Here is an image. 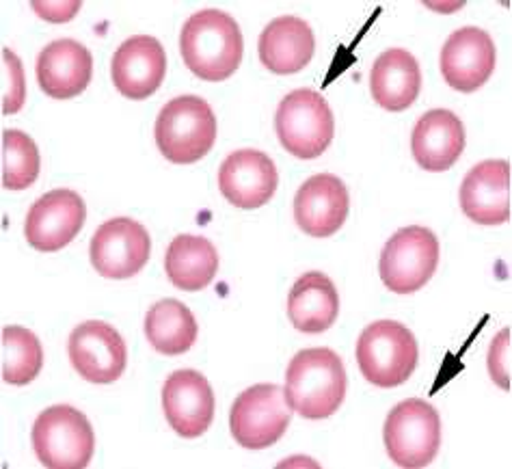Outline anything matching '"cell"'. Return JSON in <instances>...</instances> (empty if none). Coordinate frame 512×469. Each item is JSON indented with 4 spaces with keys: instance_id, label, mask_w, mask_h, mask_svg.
Here are the masks:
<instances>
[{
    "instance_id": "cell-1",
    "label": "cell",
    "mask_w": 512,
    "mask_h": 469,
    "mask_svg": "<svg viewBox=\"0 0 512 469\" xmlns=\"http://www.w3.org/2000/svg\"><path fill=\"white\" fill-rule=\"evenodd\" d=\"M242 33L225 11L204 9L186 20L180 35L182 59L197 78L221 83L234 76L242 61Z\"/></svg>"
},
{
    "instance_id": "cell-2",
    "label": "cell",
    "mask_w": 512,
    "mask_h": 469,
    "mask_svg": "<svg viewBox=\"0 0 512 469\" xmlns=\"http://www.w3.org/2000/svg\"><path fill=\"white\" fill-rule=\"evenodd\" d=\"M284 392L290 409L303 418H331L346 396V372L340 355L322 346L299 351L288 366Z\"/></svg>"
},
{
    "instance_id": "cell-3",
    "label": "cell",
    "mask_w": 512,
    "mask_h": 469,
    "mask_svg": "<svg viewBox=\"0 0 512 469\" xmlns=\"http://www.w3.org/2000/svg\"><path fill=\"white\" fill-rule=\"evenodd\" d=\"M154 139L169 163L193 165L217 141V117L204 98L178 96L160 109Z\"/></svg>"
},
{
    "instance_id": "cell-4",
    "label": "cell",
    "mask_w": 512,
    "mask_h": 469,
    "mask_svg": "<svg viewBox=\"0 0 512 469\" xmlns=\"http://www.w3.org/2000/svg\"><path fill=\"white\" fill-rule=\"evenodd\" d=\"M415 335L396 320H379L361 331L357 342V364L366 381L394 390L407 383L417 368Z\"/></svg>"
},
{
    "instance_id": "cell-5",
    "label": "cell",
    "mask_w": 512,
    "mask_h": 469,
    "mask_svg": "<svg viewBox=\"0 0 512 469\" xmlns=\"http://www.w3.org/2000/svg\"><path fill=\"white\" fill-rule=\"evenodd\" d=\"M33 450L48 469H85L96 450V435L85 413L70 405H55L37 415Z\"/></svg>"
},
{
    "instance_id": "cell-6",
    "label": "cell",
    "mask_w": 512,
    "mask_h": 469,
    "mask_svg": "<svg viewBox=\"0 0 512 469\" xmlns=\"http://www.w3.org/2000/svg\"><path fill=\"white\" fill-rule=\"evenodd\" d=\"M389 459L404 469H420L435 461L441 448L437 409L422 398H407L389 411L383 426Z\"/></svg>"
},
{
    "instance_id": "cell-7",
    "label": "cell",
    "mask_w": 512,
    "mask_h": 469,
    "mask_svg": "<svg viewBox=\"0 0 512 469\" xmlns=\"http://www.w3.org/2000/svg\"><path fill=\"white\" fill-rule=\"evenodd\" d=\"M275 130L281 147L301 160L327 152L335 134L331 106L312 89H296L279 102Z\"/></svg>"
},
{
    "instance_id": "cell-8",
    "label": "cell",
    "mask_w": 512,
    "mask_h": 469,
    "mask_svg": "<svg viewBox=\"0 0 512 469\" xmlns=\"http://www.w3.org/2000/svg\"><path fill=\"white\" fill-rule=\"evenodd\" d=\"M292 409L279 385L260 383L242 392L229 411L232 437L242 448L264 450L286 435Z\"/></svg>"
},
{
    "instance_id": "cell-9",
    "label": "cell",
    "mask_w": 512,
    "mask_h": 469,
    "mask_svg": "<svg viewBox=\"0 0 512 469\" xmlns=\"http://www.w3.org/2000/svg\"><path fill=\"white\" fill-rule=\"evenodd\" d=\"M439 264V240L422 225H409L387 240L379 260L385 288L396 294H413L424 288Z\"/></svg>"
},
{
    "instance_id": "cell-10",
    "label": "cell",
    "mask_w": 512,
    "mask_h": 469,
    "mask_svg": "<svg viewBox=\"0 0 512 469\" xmlns=\"http://www.w3.org/2000/svg\"><path fill=\"white\" fill-rule=\"evenodd\" d=\"M152 238L145 227L128 217L102 223L91 238L89 258L106 279H130L150 260Z\"/></svg>"
},
{
    "instance_id": "cell-11",
    "label": "cell",
    "mask_w": 512,
    "mask_h": 469,
    "mask_svg": "<svg viewBox=\"0 0 512 469\" xmlns=\"http://www.w3.org/2000/svg\"><path fill=\"white\" fill-rule=\"evenodd\" d=\"M87 219L85 201L70 189H55L44 193L26 214L24 236L26 243L39 253H55L83 230Z\"/></svg>"
},
{
    "instance_id": "cell-12",
    "label": "cell",
    "mask_w": 512,
    "mask_h": 469,
    "mask_svg": "<svg viewBox=\"0 0 512 469\" xmlns=\"http://www.w3.org/2000/svg\"><path fill=\"white\" fill-rule=\"evenodd\" d=\"M67 355L80 377L96 385L115 383L128 364L124 338L102 320H87L78 325L67 342Z\"/></svg>"
},
{
    "instance_id": "cell-13",
    "label": "cell",
    "mask_w": 512,
    "mask_h": 469,
    "mask_svg": "<svg viewBox=\"0 0 512 469\" xmlns=\"http://www.w3.org/2000/svg\"><path fill=\"white\" fill-rule=\"evenodd\" d=\"M167 52L152 35H134L121 44L111 61L113 85L128 100H147L163 85Z\"/></svg>"
},
{
    "instance_id": "cell-14",
    "label": "cell",
    "mask_w": 512,
    "mask_h": 469,
    "mask_svg": "<svg viewBox=\"0 0 512 469\" xmlns=\"http://www.w3.org/2000/svg\"><path fill=\"white\" fill-rule=\"evenodd\" d=\"M497 52L487 31L465 26L454 31L441 48V74L448 85L461 93L478 91L495 70Z\"/></svg>"
},
{
    "instance_id": "cell-15",
    "label": "cell",
    "mask_w": 512,
    "mask_h": 469,
    "mask_svg": "<svg viewBox=\"0 0 512 469\" xmlns=\"http://www.w3.org/2000/svg\"><path fill=\"white\" fill-rule=\"evenodd\" d=\"M163 411L180 437L197 439L214 420V392L197 370H175L163 387Z\"/></svg>"
},
{
    "instance_id": "cell-16",
    "label": "cell",
    "mask_w": 512,
    "mask_h": 469,
    "mask_svg": "<svg viewBox=\"0 0 512 469\" xmlns=\"http://www.w3.org/2000/svg\"><path fill=\"white\" fill-rule=\"evenodd\" d=\"M277 167L260 150L232 152L219 169V189L229 204L242 210L266 206L277 191Z\"/></svg>"
},
{
    "instance_id": "cell-17",
    "label": "cell",
    "mask_w": 512,
    "mask_h": 469,
    "mask_svg": "<svg viewBox=\"0 0 512 469\" xmlns=\"http://www.w3.org/2000/svg\"><path fill=\"white\" fill-rule=\"evenodd\" d=\"M348 206L350 199L344 182L331 173H318L296 193L294 219L307 236L329 238L342 230Z\"/></svg>"
},
{
    "instance_id": "cell-18",
    "label": "cell",
    "mask_w": 512,
    "mask_h": 469,
    "mask_svg": "<svg viewBox=\"0 0 512 469\" xmlns=\"http://www.w3.org/2000/svg\"><path fill=\"white\" fill-rule=\"evenodd\" d=\"M461 210L478 225H502L510 219V165L508 160H484L471 169L463 184Z\"/></svg>"
},
{
    "instance_id": "cell-19",
    "label": "cell",
    "mask_w": 512,
    "mask_h": 469,
    "mask_svg": "<svg viewBox=\"0 0 512 469\" xmlns=\"http://www.w3.org/2000/svg\"><path fill=\"white\" fill-rule=\"evenodd\" d=\"M93 76V57L76 39H57L37 57V80L46 96L72 100L83 93Z\"/></svg>"
},
{
    "instance_id": "cell-20",
    "label": "cell",
    "mask_w": 512,
    "mask_h": 469,
    "mask_svg": "<svg viewBox=\"0 0 512 469\" xmlns=\"http://www.w3.org/2000/svg\"><path fill=\"white\" fill-rule=\"evenodd\" d=\"M411 150L422 169L448 171L465 150V126L452 111H428L413 128Z\"/></svg>"
},
{
    "instance_id": "cell-21",
    "label": "cell",
    "mask_w": 512,
    "mask_h": 469,
    "mask_svg": "<svg viewBox=\"0 0 512 469\" xmlns=\"http://www.w3.org/2000/svg\"><path fill=\"white\" fill-rule=\"evenodd\" d=\"M314 50V31L305 20L294 16H281L268 22L258 44L262 65L279 76L305 70L314 57Z\"/></svg>"
},
{
    "instance_id": "cell-22",
    "label": "cell",
    "mask_w": 512,
    "mask_h": 469,
    "mask_svg": "<svg viewBox=\"0 0 512 469\" xmlns=\"http://www.w3.org/2000/svg\"><path fill=\"white\" fill-rule=\"evenodd\" d=\"M422 89V72L409 50L392 48L374 61L370 72L372 98L389 113H402L415 104Z\"/></svg>"
},
{
    "instance_id": "cell-23",
    "label": "cell",
    "mask_w": 512,
    "mask_h": 469,
    "mask_svg": "<svg viewBox=\"0 0 512 469\" xmlns=\"http://www.w3.org/2000/svg\"><path fill=\"white\" fill-rule=\"evenodd\" d=\"M340 314V294L333 281L318 271H309L294 281L288 297V316L301 333H325Z\"/></svg>"
},
{
    "instance_id": "cell-24",
    "label": "cell",
    "mask_w": 512,
    "mask_h": 469,
    "mask_svg": "<svg viewBox=\"0 0 512 469\" xmlns=\"http://www.w3.org/2000/svg\"><path fill=\"white\" fill-rule=\"evenodd\" d=\"M165 271L175 288L186 292L206 290L219 271V253L204 236L180 234L167 247Z\"/></svg>"
},
{
    "instance_id": "cell-25",
    "label": "cell",
    "mask_w": 512,
    "mask_h": 469,
    "mask_svg": "<svg viewBox=\"0 0 512 469\" xmlns=\"http://www.w3.org/2000/svg\"><path fill=\"white\" fill-rule=\"evenodd\" d=\"M197 320L178 299L158 301L145 316V335L154 351L167 357L184 355L197 340Z\"/></svg>"
},
{
    "instance_id": "cell-26",
    "label": "cell",
    "mask_w": 512,
    "mask_h": 469,
    "mask_svg": "<svg viewBox=\"0 0 512 469\" xmlns=\"http://www.w3.org/2000/svg\"><path fill=\"white\" fill-rule=\"evenodd\" d=\"M44 366V351L37 335L11 325L3 329V379L9 385H29L37 379Z\"/></svg>"
},
{
    "instance_id": "cell-27",
    "label": "cell",
    "mask_w": 512,
    "mask_h": 469,
    "mask_svg": "<svg viewBox=\"0 0 512 469\" xmlns=\"http://www.w3.org/2000/svg\"><path fill=\"white\" fill-rule=\"evenodd\" d=\"M39 150L22 130L3 132V184L9 191H26L39 178Z\"/></svg>"
},
{
    "instance_id": "cell-28",
    "label": "cell",
    "mask_w": 512,
    "mask_h": 469,
    "mask_svg": "<svg viewBox=\"0 0 512 469\" xmlns=\"http://www.w3.org/2000/svg\"><path fill=\"white\" fill-rule=\"evenodd\" d=\"M26 100L24 67L18 55L3 48V113H18Z\"/></svg>"
},
{
    "instance_id": "cell-29",
    "label": "cell",
    "mask_w": 512,
    "mask_h": 469,
    "mask_svg": "<svg viewBox=\"0 0 512 469\" xmlns=\"http://www.w3.org/2000/svg\"><path fill=\"white\" fill-rule=\"evenodd\" d=\"M487 366L493 383L500 385L504 392H510V329H502L493 338Z\"/></svg>"
}]
</instances>
